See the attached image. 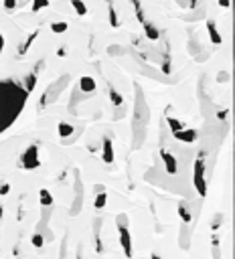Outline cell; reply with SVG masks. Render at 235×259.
<instances>
[{
  "label": "cell",
  "mask_w": 235,
  "mask_h": 259,
  "mask_svg": "<svg viewBox=\"0 0 235 259\" xmlns=\"http://www.w3.org/2000/svg\"><path fill=\"white\" fill-rule=\"evenodd\" d=\"M28 93L22 85L14 81H0V134L12 126V122L20 116Z\"/></svg>",
  "instance_id": "1"
},
{
  "label": "cell",
  "mask_w": 235,
  "mask_h": 259,
  "mask_svg": "<svg viewBox=\"0 0 235 259\" xmlns=\"http://www.w3.org/2000/svg\"><path fill=\"white\" fill-rule=\"evenodd\" d=\"M136 95H134V116H132V148L140 150L144 140H146V130H148V122H150V110H148V102L144 97V91L138 83H134Z\"/></svg>",
  "instance_id": "2"
},
{
  "label": "cell",
  "mask_w": 235,
  "mask_h": 259,
  "mask_svg": "<svg viewBox=\"0 0 235 259\" xmlns=\"http://www.w3.org/2000/svg\"><path fill=\"white\" fill-rule=\"evenodd\" d=\"M116 227L120 231V245L124 249V255L132 259L134 255V245H132V235H130V217L126 213H118L116 217Z\"/></svg>",
  "instance_id": "3"
},
{
  "label": "cell",
  "mask_w": 235,
  "mask_h": 259,
  "mask_svg": "<svg viewBox=\"0 0 235 259\" xmlns=\"http://www.w3.org/2000/svg\"><path fill=\"white\" fill-rule=\"evenodd\" d=\"M205 168H207V156H205V150H201L195 158V172H193V182L195 188L201 197H207V180H205Z\"/></svg>",
  "instance_id": "4"
},
{
  "label": "cell",
  "mask_w": 235,
  "mask_h": 259,
  "mask_svg": "<svg viewBox=\"0 0 235 259\" xmlns=\"http://www.w3.org/2000/svg\"><path fill=\"white\" fill-rule=\"evenodd\" d=\"M69 83V75L65 73V75H61L57 81H53V83H49L47 85V89L43 91V95H41V102H39V106H41V110H45L47 108V104H55L57 100H59V95H61V91L65 89V85Z\"/></svg>",
  "instance_id": "5"
},
{
  "label": "cell",
  "mask_w": 235,
  "mask_h": 259,
  "mask_svg": "<svg viewBox=\"0 0 235 259\" xmlns=\"http://www.w3.org/2000/svg\"><path fill=\"white\" fill-rule=\"evenodd\" d=\"M18 168H22V170H37V168H41L39 144H31L22 152V156L18 158Z\"/></svg>",
  "instance_id": "6"
},
{
  "label": "cell",
  "mask_w": 235,
  "mask_h": 259,
  "mask_svg": "<svg viewBox=\"0 0 235 259\" xmlns=\"http://www.w3.org/2000/svg\"><path fill=\"white\" fill-rule=\"evenodd\" d=\"M83 209V180L79 176V170H75V188H73V205L69 209L71 217H77Z\"/></svg>",
  "instance_id": "7"
},
{
  "label": "cell",
  "mask_w": 235,
  "mask_h": 259,
  "mask_svg": "<svg viewBox=\"0 0 235 259\" xmlns=\"http://www.w3.org/2000/svg\"><path fill=\"white\" fill-rule=\"evenodd\" d=\"M102 227H104V219L98 217L94 219V245H96V253L98 255H104L106 253V247L102 243Z\"/></svg>",
  "instance_id": "8"
},
{
  "label": "cell",
  "mask_w": 235,
  "mask_h": 259,
  "mask_svg": "<svg viewBox=\"0 0 235 259\" xmlns=\"http://www.w3.org/2000/svg\"><path fill=\"white\" fill-rule=\"evenodd\" d=\"M43 67H45V61L41 59V61L35 65V69H33L31 73L26 75V79H24V85H22L26 93H31V91L35 89V85H37V79H39V73H41V69H43Z\"/></svg>",
  "instance_id": "9"
},
{
  "label": "cell",
  "mask_w": 235,
  "mask_h": 259,
  "mask_svg": "<svg viewBox=\"0 0 235 259\" xmlns=\"http://www.w3.org/2000/svg\"><path fill=\"white\" fill-rule=\"evenodd\" d=\"M160 158H162V162H164V170L170 174V176H174L176 172H179V162H176V158L168 152V150H160Z\"/></svg>",
  "instance_id": "10"
},
{
  "label": "cell",
  "mask_w": 235,
  "mask_h": 259,
  "mask_svg": "<svg viewBox=\"0 0 235 259\" xmlns=\"http://www.w3.org/2000/svg\"><path fill=\"white\" fill-rule=\"evenodd\" d=\"M191 235H193L191 227H189L187 223H181V227H179V247H181L183 251H189V249H191Z\"/></svg>",
  "instance_id": "11"
},
{
  "label": "cell",
  "mask_w": 235,
  "mask_h": 259,
  "mask_svg": "<svg viewBox=\"0 0 235 259\" xmlns=\"http://www.w3.org/2000/svg\"><path fill=\"white\" fill-rule=\"evenodd\" d=\"M102 160L106 164H114V142L110 136L104 138V144H102Z\"/></svg>",
  "instance_id": "12"
},
{
  "label": "cell",
  "mask_w": 235,
  "mask_h": 259,
  "mask_svg": "<svg viewBox=\"0 0 235 259\" xmlns=\"http://www.w3.org/2000/svg\"><path fill=\"white\" fill-rule=\"evenodd\" d=\"M77 89L83 91V93H94V91L98 89V83H96V79H94L92 75H81L79 87H77Z\"/></svg>",
  "instance_id": "13"
},
{
  "label": "cell",
  "mask_w": 235,
  "mask_h": 259,
  "mask_svg": "<svg viewBox=\"0 0 235 259\" xmlns=\"http://www.w3.org/2000/svg\"><path fill=\"white\" fill-rule=\"evenodd\" d=\"M37 37H39V28L37 30H33L31 35H28L26 39H24V43L18 47V57H24L26 53H28V49H31L33 45H35V41H37Z\"/></svg>",
  "instance_id": "14"
},
{
  "label": "cell",
  "mask_w": 235,
  "mask_h": 259,
  "mask_svg": "<svg viewBox=\"0 0 235 259\" xmlns=\"http://www.w3.org/2000/svg\"><path fill=\"white\" fill-rule=\"evenodd\" d=\"M174 138L176 140H181V142H187V144H191V142H195L197 140V130H187V128H183L181 132H176L174 134Z\"/></svg>",
  "instance_id": "15"
},
{
  "label": "cell",
  "mask_w": 235,
  "mask_h": 259,
  "mask_svg": "<svg viewBox=\"0 0 235 259\" xmlns=\"http://www.w3.org/2000/svg\"><path fill=\"white\" fill-rule=\"evenodd\" d=\"M57 134H59V138H61V140H67L69 136L75 134V128L71 124H67V122H61L57 126Z\"/></svg>",
  "instance_id": "16"
},
{
  "label": "cell",
  "mask_w": 235,
  "mask_h": 259,
  "mask_svg": "<svg viewBox=\"0 0 235 259\" xmlns=\"http://www.w3.org/2000/svg\"><path fill=\"white\" fill-rule=\"evenodd\" d=\"M108 4V18H110V26L112 28H120V18H118V12H116V6L112 0H106Z\"/></svg>",
  "instance_id": "17"
},
{
  "label": "cell",
  "mask_w": 235,
  "mask_h": 259,
  "mask_svg": "<svg viewBox=\"0 0 235 259\" xmlns=\"http://www.w3.org/2000/svg\"><path fill=\"white\" fill-rule=\"evenodd\" d=\"M142 26H144V32H146V37H148L150 41H158L160 39V30L150 22V20H144L142 22Z\"/></svg>",
  "instance_id": "18"
},
{
  "label": "cell",
  "mask_w": 235,
  "mask_h": 259,
  "mask_svg": "<svg viewBox=\"0 0 235 259\" xmlns=\"http://www.w3.org/2000/svg\"><path fill=\"white\" fill-rule=\"evenodd\" d=\"M108 97H110V102L114 104V108H118V106L124 104V97L120 95V91H118L114 85H110V83H108Z\"/></svg>",
  "instance_id": "19"
},
{
  "label": "cell",
  "mask_w": 235,
  "mask_h": 259,
  "mask_svg": "<svg viewBox=\"0 0 235 259\" xmlns=\"http://www.w3.org/2000/svg\"><path fill=\"white\" fill-rule=\"evenodd\" d=\"M207 32H209V37H211V43L213 45H221V35H219V30H217V24L213 20H207Z\"/></svg>",
  "instance_id": "20"
},
{
  "label": "cell",
  "mask_w": 235,
  "mask_h": 259,
  "mask_svg": "<svg viewBox=\"0 0 235 259\" xmlns=\"http://www.w3.org/2000/svg\"><path fill=\"white\" fill-rule=\"evenodd\" d=\"M166 124H168V128H170L172 136H174L176 132H181V130L185 128V126H183V122H181L179 118H172V116H168V114H166Z\"/></svg>",
  "instance_id": "21"
},
{
  "label": "cell",
  "mask_w": 235,
  "mask_h": 259,
  "mask_svg": "<svg viewBox=\"0 0 235 259\" xmlns=\"http://www.w3.org/2000/svg\"><path fill=\"white\" fill-rule=\"evenodd\" d=\"M179 215H181V221L183 223H191L193 221V213H191V209H189V205L183 201V203H179Z\"/></svg>",
  "instance_id": "22"
},
{
  "label": "cell",
  "mask_w": 235,
  "mask_h": 259,
  "mask_svg": "<svg viewBox=\"0 0 235 259\" xmlns=\"http://www.w3.org/2000/svg\"><path fill=\"white\" fill-rule=\"evenodd\" d=\"M106 203H108V192H106V188H104V190H98V192H96V201H94L96 211H102V209L106 207Z\"/></svg>",
  "instance_id": "23"
},
{
  "label": "cell",
  "mask_w": 235,
  "mask_h": 259,
  "mask_svg": "<svg viewBox=\"0 0 235 259\" xmlns=\"http://www.w3.org/2000/svg\"><path fill=\"white\" fill-rule=\"evenodd\" d=\"M39 199H41L43 207H53V194H51L49 188H41L39 190Z\"/></svg>",
  "instance_id": "24"
},
{
  "label": "cell",
  "mask_w": 235,
  "mask_h": 259,
  "mask_svg": "<svg viewBox=\"0 0 235 259\" xmlns=\"http://www.w3.org/2000/svg\"><path fill=\"white\" fill-rule=\"evenodd\" d=\"M67 28H69V24H67L65 20H55V22H51V30L55 32V35H63V32H67Z\"/></svg>",
  "instance_id": "25"
},
{
  "label": "cell",
  "mask_w": 235,
  "mask_h": 259,
  "mask_svg": "<svg viewBox=\"0 0 235 259\" xmlns=\"http://www.w3.org/2000/svg\"><path fill=\"white\" fill-rule=\"evenodd\" d=\"M211 245H213V259H221V239H219L217 233H213Z\"/></svg>",
  "instance_id": "26"
},
{
  "label": "cell",
  "mask_w": 235,
  "mask_h": 259,
  "mask_svg": "<svg viewBox=\"0 0 235 259\" xmlns=\"http://www.w3.org/2000/svg\"><path fill=\"white\" fill-rule=\"evenodd\" d=\"M132 2V6H134V12H136V18L140 20V24L146 20V16H144V8H142V2L140 0H130Z\"/></svg>",
  "instance_id": "27"
},
{
  "label": "cell",
  "mask_w": 235,
  "mask_h": 259,
  "mask_svg": "<svg viewBox=\"0 0 235 259\" xmlns=\"http://www.w3.org/2000/svg\"><path fill=\"white\" fill-rule=\"evenodd\" d=\"M71 6L75 8V12H77L79 16H85V14H87V6H85L83 0H71Z\"/></svg>",
  "instance_id": "28"
},
{
  "label": "cell",
  "mask_w": 235,
  "mask_h": 259,
  "mask_svg": "<svg viewBox=\"0 0 235 259\" xmlns=\"http://www.w3.org/2000/svg\"><path fill=\"white\" fill-rule=\"evenodd\" d=\"M31 243H33V247L41 249V247L45 245V237H43V233H41V231H35L33 237H31Z\"/></svg>",
  "instance_id": "29"
},
{
  "label": "cell",
  "mask_w": 235,
  "mask_h": 259,
  "mask_svg": "<svg viewBox=\"0 0 235 259\" xmlns=\"http://www.w3.org/2000/svg\"><path fill=\"white\" fill-rule=\"evenodd\" d=\"M223 219H225V213H215V217H213V221H211V229H213V231H217L219 227L223 225Z\"/></svg>",
  "instance_id": "30"
},
{
  "label": "cell",
  "mask_w": 235,
  "mask_h": 259,
  "mask_svg": "<svg viewBox=\"0 0 235 259\" xmlns=\"http://www.w3.org/2000/svg\"><path fill=\"white\" fill-rule=\"evenodd\" d=\"M108 53L114 55V57H122V55L126 53V49L120 47V45H112V47H108Z\"/></svg>",
  "instance_id": "31"
},
{
  "label": "cell",
  "mask_w": 235,
  "mask_h": 259,
  "mask_svg": "<svg viewBox=\"0 0 235 259\" xmlns=\"http://www.w3.org/2000/svg\"><path fill=\"white\" fill-rule=\"evenodd\" d=\"M49 6V0H33V12H39Z\"/></svg>",
  "instance_id": "32"
},
{
  "label": "cell",
  "mask_w": 235,
  "mask_h": 259,
  "mask_svg": "<svg viewBox=\"0 0 235 259\" xmlns=\"http://www.w3.org/2000/svg\"><path fill=\"white\" fill-rule=\"evenodd\" d=\"M162 71H164V75H170V57H168V53L162 57Z\"/></svg>",
  "instance_id": "33"
},
{
  "label": "cell",
  "mask_w": 235,
  "mask_h": 259,
  "mask_svg": "<svg viewBox=\"0 0 235 259\" xmlns=\"http://www.w3.org/2000/svg\"><path fill=\"white\" fill-rule=\"evenodd\" d=\"M124 116H126V108H124V104H122V106H118V112L114 114V120L118 122V120H122Z\"/></svg>",
  "instance_id": "34"
},
{
  "label": "cell",
  "mask_w": 235,
  "mask_h": 259,
  "mask_svg": "<svg viewBox=\"0 0 235 259\" xmlns=\"http://www.w3.org/2000/svg\"><path fill=\"white\" fill-rule=\"evenodd\" d=\"M2 4H4V8L10 12V10L16 8V0H2Z\"/></svg>",
  "instance_id": "35"
},
{
  "label": "cell",
  "mask_w": 235,
  "mask_h": 259,
  "mask_svg": "<svg viewBox=\"0 0 235 259\" xmlns=\"http://www.w3.org/2000/svg\"><path fill=\"white\" fill-rule=\"evenodd\" d=\"M8 192H10V184H8V182H2V184H0V197H6Z\"/></svg>",
  "instance_id": "36"
},
{
  "label": "cell",
  "mask_w": 235,
  "mask_h": 259,
  "mask_svg": "<svg viewBox=\"0 0 235 259\" xmlns=\"http://www.w3.org/2000/svg\"><path fill=\"white\" fill-rule=\"evenodd\" d=\"M229 79H231V77H229L227 71H221V73L217 75V81H219V83H225V81H229Z\"/></svg>",
  "instance_id": "37"
},
{
  "label": "cell",
  "mask_w": 235,
  "mask_h": 259,
  "mask_svg": "<svg viewBox=\"0 0 235 259\" xmlns=\"http://www.w3.org/2000/svg\"><path fill=\"white\" fill-rule=\"evenodd\" d=\"M65 253H67V241L61 243V249H59V259H65Z\"/></svg>",
  "instance_id": "38"
},
{
  "label": "cell",
  "mask_w": 235,
  "mask_h": 259,
  "mask_svg": "<svg viewBox=\"0 0 235 259\" xmlns=\"http://www.w3.org/2000/svg\"><path fill=\"white\" fill-rule=\"evenodd\" d=\"M67 55V47H59L57 49V57H65Z\"/></svg>",
  "instance_id": "39"
},
{
  "label": "cell",
  "mask_w": 235,
  "mask_h": 259,
  "mask_svg": "<svg viewBox=\"0 0 235 259\" xmlns=\"http://www.w3.org/2000/svg\"><path fill=\"white\" fill-rule=\"evenodd\" d=\"M219 6L221 8H229L231 6V0H219Z\"/></svg>",
  "instance_id": "40"
},
{
  "label": "cell",
  "mask_w": 235,
  "mask_h": 259,
  "mask_svg": "<svg viewBox=\"0 0 235 259\" xmlns=\"http://www.w3.org/2000/svg\"><path fill=\"white\" fill-rule=\"evenodd\" d=\"M2 51H4V35L0 32V57H2Z\"/></svg>",
  "instance_id": "41"
},
{
  "label": "cell",
  "mask_w": 235,
  "mask_h": 259,
  "mask_svg": "<svg viewBox=\"0 0 235 259\" xmlns=\"http://www.w3.org/2000/svg\"><path fill=\"white\" fill-rule=\"evenodd\" d=\"M217 116H219V120H225V118L229 116V110H221V112H219Z\"/></svg>",
  "instance_id": "42"
},
{
  "label": "cell",
  "mask_w": 235,
  "mask_h": 259,
  "mask_svg": "<svg viewBox=\"0 0 235 259\" xmlns=\"http://www.w3.org/2000/svg\"><path fill=\"white\" fill-rule=\"evenodd\" d=\"M77 259H83V245H77Z\"/></svg>",
  "instance_id": "43"
},
{
  "label": "cell",
  "mask_w": 235,
  "mask_h": 259,
  "mask_svg": "<svg viewBox=\"0 0 235 259\" xmlns=\"http://www.w3.org/2000/svg\"><path fill=\"white\" fill-rule=\"evenodd\" d=\"M2 215H4V205H0V225H2Z\"/></svg>",
  "instance_id": "44"
},
{
  "label": "cell",
  "mask_w": 235,
  "mask_h": 259,
  "mask_svg": "<svg viewBox=\"0 0 235 259\" xmlns=\"http://www.w3.org/2000/svg\"><path fill=\"white\" fill-rule=\"evenodd\" d=\"M150 259H162V257H160L158 253H152V255H150Z\"/></svg>",
  "instance_id": "45"
}]
</instances>
